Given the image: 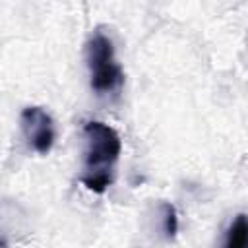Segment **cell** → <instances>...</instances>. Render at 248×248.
Instances as JSON below:
<instances>
[{
	"mask_svg": "<svg viewBox=\"0 0 248 248\" xmlns=\"http://www.w3.org/2000/svg\"><path fill=\"white\" fill-rule=\"evenodd\" d=\"M19 126H21L23 138L27 140V143L33 151H37L39 155H46L52 149L56 130H54L52 116L45 108H41V107L23 108L21 116H19Z\"/></svg>",
	"mask_w": 248,
	"mask_h": 248,
	"instance_id": "3957f363",
	"label": "cell"
},
{
	"mask_svg": "<svg viewBox=\"0 0 248 248\" xmlns=\"http://www.w3.org/2000/svg\"><path fill=\"white\" fill-rule=\"evenodd\" d=\"M225 244L229 248H244V246H248V215L246 213H238L234 217V221L231 223V227L227 231Z\"/></svg>",
	"mask_w": 248,
	"mask_h": 248,
	"instance_id": "277c9868",
	"label": "cell"
},
{
	"mask_svg": "<svg viewBox=\"0 0 248 248\" xmlns=\"http://www.w3.org/2000/svg\"><path fill=\"white\" fill-rule=\"evenodd\" d=\"M83 172L81 184L95 192L103 194L114 180V167L122 151V141L118 132L99 120H91L83 126Z\"/></svg>",
	"mask_w": 248,
	"mask_h": 248,
	"instance_id": "6da1fadb",
	"label": "cell"
},
{
	"mask_svg": "<svg viewBox=\"0 0 248 248\" xmlns=\"http://www.w3.org/2000/svg\"><path fill=\"white\" fill-rule=\"evenodd\" d=\"M161 229L167 238H172L178 231V215H176L174 205L169 202L161 203Z\"/></svg>",
	"mask_w": 248,
	"mask_h": 248,
	"instance_id": "5b68a950",
	"label": "cell"
},
{
	"mask_svg": "<svg viewBox=\"0 0 248 248\" xmlns=\"http://www.w3.org/2000/svg\"><path fill=\"white\" fill-rule=\"evenodd\" d=\"M85 60L91 78V89L99 95L114 93L124 83V72L114 56V46L108 35L95 31L85 46Z\"/></svg>",
	"mask_w": 248,
	"mask_h": 248,
	"instance_id": "7a4b0ae2",
	"label": "cell"
}]
</instances>
